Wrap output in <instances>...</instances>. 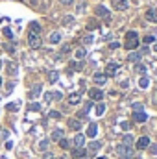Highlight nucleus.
Masks as SVG:
<instances>
[{
	"label": "nucleus",
	"instance_id": "79ce46f5",
	"mask_svg": "<svg viewBox=\"0 0 157 159\" xmlns=\"http://www.w3.org/2000/svg\"><path fill=\"white\" fill-rule=\"evenodd\" d=\"M52 100H54L52 93H46V94H44V102H52Z\"/></svg>",
	"mask_w": 157,
	"mask_h": 159
},
{
	"label": "nucleus",
	"instance_id": "58836bf2",
	"mask_svg": "<svg viewBox=\"0 0 157 159\" xmlns=\"http://www.w3.org/2000/svg\"><path fill=\"white\" fill-rule=\"evenodd\" d=\"M91 109H93V102H87V104H85V107H83V111H85V113H89Z\"/></svg>",
	"mask_w": 157,
	"mask_h": 159
},
{
	"label": "nucleus",
	"instance_id": "bb28decb",
	"mask_svg": "<svg viewBox=\"0 0 157 159\" xmlns=\"http://www.w3.org/2000/svg\"><path fill=\"white\" fill-rule=\"evenodd\" d=\"M57 143H59V146H61L63 150H68V146H70V141H68V139H65V137H63V139H59Z\"/></svg>",
	"mask_w": 157,
	"mask_h": 159
},
{
	"label": "nucleus",
	"instance_id": "de8ad7c7",
	"mask_svg": "<svg viewBox=\"0 0 157 159\" xmlns=\"http://www.w3.org/2000/svg\"><path fill=\"white\" fill-rule=\"evenodd\" d=\"M120 128H122V130H130V122H122Z\"/></svg>",
	"mask_w": 157,
	"mask_h": 159
},
{
	"label": "nucleus",
	"instance_id": "6e6d98bb",
	"mask_svg": "<svg viewBox=\"0 0 157 159\" xmlns=\"http://www.w3.org/2000/svg\"><path fill=\"white\" fill-rule=\"evenodd\" d=\"M98 159H105V157H98Z\"/></svg>",
	"mask_w": 157,
	"mask_h": 159
},
{
	"label": "nucleus",
	"instance_id": "473e14b6",
	"mask_svg": "<svg viewBox=\"0 0 157 159\" xmlns=\"http://www.w3.org/2000/svg\"><path fill=\"white\" fill-rule=\"evenodd\" d=\"M135 70H137L139 74H144V72H146V67H144V65H141V63H137V67H135Z\"/></svg>",
	"mask_w": 157,
	"mask_h": 159
},
{
	"label": "nucleus",
	"instance_id": "f03ea898",
	"mask_svg": "<svg viewBox=\"0 0 157 159\" xmlns=\"http://www.w3.org/2000/svg\"><path fill=\"white\" fill-rule=\"evenodd\" d=\"M117 154L120 156L122 159H130L131 156H133V150L130 148V146H124V144H118L117 146Z\"/></svg>",
	"mask_w": 157,
	"mask_h": 159
},
{
	"label": "nucleus",
	"instance_id": "4c0bfd02",
	"mask_svg": "<svg viewBox=\"0 0 157 159\" xmlns=\"http://www.w3.org/2000/svg\"><path fill=\"white\" fill-rule=\"evenodd\" d=\"M93 43V35H85L83 37V44H91Z\"/></svg>",
	"mask_w": 157,
	"mask_h": 159
},
{
	"label": "nucleus",
	"instance_id": "09e8293b",
	"mask_svg": "<svg viewBox=\"0 0 157 159\" xmlns=\"http://www.w3.org/2000/svg\"><path fill=\"white\" fill-rule=\"evenodd\" d=\"M59 2H61V4H63V6H70V4H72V2H74V0H59Z\"/></svg>",
	"mask_w": 157,
	"mask_h": 159
},
{
	"label": "nucleus",
	"instance_id": "f3484780",
	"mask_svg": "<svg viewBox=\"0 0 157 159\" xmlns=\"http://www.w3.org/2000/svg\"><path fill=\"white\" fill-rule=\"evenodd\" d=\"M80 102H81L80 93H72V94L68 96V104H70V106H76V104H80Z\"/></svg>",
	"mask_w": 157,
	"mask_h": 159
},
{
	"label": "nucleus",
	"instance_id": "5fc2aeb1",
	"mask_svg": "<svg viewBox=\"0 0 157 159\" xmlns=\"http://www.w3.org/2000/svg\"><path fill=\"white\" fill-rule=\"evenodd\" d=\"M0 85H2V78H0Z\"/></svg>",
	"mask_w": 157,
	"mask_h": 159
},
{
	"label": "nucleus",
	"instance_id": "37998d69",
	"mask_svg": "<svg viewBox=\"0 0 157 159\" xmlns=\"http://www.w3.org/2000/svg\"><path fill=\"white\" fill-rule=\"evenodd\" d=\"M7 109H9V111H17L19 106H17V104H7Z\"/></svg>",
	"mask_w": 157,
	"mask_h": 159
},
{
	"label": "nucleus",
	"instance_id": "0eeeda50",
	"mask_svg": "<svg viewBox=\"0 0 157 159\" xmlns=\"http://www.w3.org/2000/svg\"><path fill=\"white\" fill-rule=\"evenodd\" d=\"M102 148V143H98V141H93V143H89V148H85L87 150V154L89 156H94L98 150Z\"/></svg>",
	"mask_w": 157,
	"mask_h": 159
},
{
	"label": "nucleus",
	"instance_id": "f8f14e48",
	"mask_svg": "<svg viewBox=\"0 0 157 159\" xmlns=\"http://www.w3.org/2000/svg\"><path fill=\"white\" fill-rule=\"evenodd\" d=\"M93 80H94V83H96V85H105L107 76H105V74H102V72H96V74L93 76Z\"/></svg>",
	"mask_w": 157,
	"mask_h": 159
},
{
	"label": "nucleus",
	"instance_id": "ea45409f",
	"mask_svg": "<svg viewBox=\"0 0 157 159\" xmlns=\"http://www.w3.org/2000/svg\"><path fill=\"white\" fill-rule=\"evenodd\" d=\"M4 35H6L7 39H13V33H11V30H7V28L4 30Z\"/></svg>",
	"mask_w": 157,
	"mask_h": 159
},
{
	"label": "nucleus",
	"instance_id": "423d86ee",
	"mask_svg": "<svg viewBox=\"0 0 157 159\" xmlns=\"http://www.w3.org/2000/svg\"><path fill=\"white\" fill-rule=\"evenodd\" d=\"M118 69H120L118 63H109V65L105 67V72H104V74H105V76H115V74L118 72Z\"/></svg>",
	"mask_w": 157,
	"mask_h": 159
},
{
	"label": "nucleus",
	"instance_id": "864d4df0",
	"mask_svg": "<svg viewBox=\"0 0 157 159\" xmlns=\"http://www.w3.org/2000/svg\"><path fill=\"white\" fill-rule=\"evenodd\" d=\"M154 50H157V44H155V46H154Z\"/></svg>",
	"mask_w": 157,
	"mask_h": 159
},
{
	"label": "nucleus",
	"instance_id": "aec40b11",
	"mask_svg": "<svg viewBox=\"0 0 157 159\" xmlns=\"http://www.w3.org/2000/svg\"><path fill=\"white\" fill-rule=\"evenodd\" d=\"M41 91H43V87H41V85H35V87H33V89L30 91V94H28V96H30V98L33 100V98H37V96L41 94Z\"/></svg>",
	"mask_w": 157,
	"mask_h": 159
},
{
	"label": "nucleus",
	"instance_id": "4d7b16f0",
	"mask_svg": "<svg viewBox=\"0 0 157 159\" xmlns=\"http://www.w3.org/2000/svg\"><path fill=\"white\" fill-rule=\"evenodd\" d=\"M0 67H2V61H0Z\"/></svg>",
	"mask_w": 157,
	"mask_h": 159
},
{
	"label": "nucleus",
	"instance_id": "b1692460",
	"mask_svg": "<svg viewBox=\"0 0 157 159\" xmlns=\"http://www.w3.org/2000/svg\"><path fill=\"white\" fill-rule=\"evenodd\" d=\"M63 139V130H54L52 132V141H59Z\"/></svg>",
	"mask_w": 157,
	"mask_h": 159
},
{
	"label": "nucleus",
	"instance_id": "ddd939ff",
	"mask_svg": "<svg viewBox=\"0 0 157 159\" xmlns=\"http://www.w3.org/2000/svg\"><path fill=\"white\" fill-rule=\"evenodd\" d=\"M150 146V137H141L139 141H137V148L139 150H146Z\"/></svg>",
	"mask_w": 157,
	"mask_h": 159
},
{
	"label": "nucleus",
	"instance_id": "e433bc0d",
	"mask_svg": "<svg viewBox=\"0 0 157 159\" xmlns=\"http://www.w3.org/2000/svg\"><path fill=\"white\" fill-rule=\"evenodd\" d=\"M154 41H155L154 35H146V37H144V43H146V44H150V43H154Z\"/></svg>",
	"mask_w": 157,
	"mask_h": 159
},
{
	"label": "nucleus",
	"instance_id": "2f4dec72",
	"mask_svg": "<svg viewBox=\"0 0 157 159\" xmlns=\"http://www.w3.org/2000/svg\"><path fill=\"white\" fill-rule=\"evenodd\" d=\"M72 22H74V17H72V15H68V17L63 19V24H65V26H70Z\"/></svg>",
	"mask_w": 157,
	"mask_h": 159
},
{
	"label": "nucleus",
	"instance_id": "7ed1b4c3",
	"mask_svg": "<svg viewBox=\"0 0 157 159\" xmlns=\"http://www.w3.org/2000/svg\"><path fill=\"white\" fill-rule=\"evenodd\" d=\"M28 44L31 48H41V37L37 33H28Z\"/></svg>",
	"mask_w": 157,
	"mask_h": 159
},
{
	"label": "nucleus",
	"instance_id": "39448f33",
	"mask_svg": "<svg viewBox=\"0 0 157 159\" xmlns=\"http://www.w3.org/2000/svg\"><path fill=\"white\" fill-rule=\"evenodd\" d=\"M89 98L91 100H96V102H100V100H104V91L102 89H89Z\"/></svg>",
	"mask_w": 157,
	"mask_h": 159
},
{
	"label": "nucleus",
	"instance_id": "a211bd4d",
	"mask_svg": "<svg viewBox=\"0 0 157 159\" xmlns=\"http://www.w3.org/2000/svg\"><path fill=\"white\" fill-rule=\"evenodd\" d=\"M68 128L74 130V132H78V130L81 128V120H78V119H70V120H68Z\"/></svg>",
	"mask_w": 157,
	"mask_h": 159
},
{
	"label": "nucleus",
	"instance_id": "cd10ccee",
	"mask_svg": "<svg viewBox=\"0 0 157 159\" xmlns=\"http://www.w3.org/2000/svg\"><path fill=\"white\" fill-rule=\"evenodd\" d=\"M48 144H50V141H48V139H43V141L39 143V150H41V152H46V150H48Z\"/></svg>",
	"mask_w": 157,
	"mask_h": 159
},
{
	"label": "nucleus",
	"instance_id": "603ef678",
	"mask_svg": "<svg viewBox=\"0 0 157 159\" xmlns=\"http://www.w3.org/2000/svg\"><path fill=\"white\" fill-rule=\"evenodd\" d=\"M61 159H72V157H61Z\"/></svg>",
	"mask_w": 157,
	"mask_h": 159
},
{
	"label": "nucleus",
	"instance_id": "1a4fd4ad",
	"mask_svg": "<svg viewBox=\"0 0 157 159\" xmlns=\"http://www.w3.org/2000/svg\"><path fill=\"white\" fill-rule=\"evenodd\" d=\"M6 72H7L9 76H17V72H19V65H17L15 61H9V63L6 65Z\"/></svg>",
	"mask_w": 157,
	"mask_h": 159
},
{
	"label": "nucleus",
	"instance_id": "9d476101",
	"mask_svg": "<svg viewBox=\"0 0 157 159\" xmlns=\"http://www.w3.org/2000/svg\"><path fill=\"white\" fill-rule=\"evenodd\" d=\"M83 144H85V135L83 133H78L74 137V141H72V146L74 148H83Z\"/></svg>",
	"mask_w": 157,
	"mask_h": 159
},
{
	"label": "nucleus",
	"instance_id": "9b49d317",
	"mask_svg": "<svg viewBox=\"0 0 157 159\" xmlns=\"http://www.w3.org/2000/svg\"><path fill=\"white\" fill-rule=\"evenodd\" d=\"M141 57H143V56H141V52H137V50H133V52L128 54V61H130V63H135V65L141 61Z\"/></svg>",
	"mask_w": 157,
	"mask_h": 159
},
{
	"label": "nucleus",
	"instance_id": "7c9ffc66",
	"mask_svg": "<svg viewBox=\"0 0 157 159\" xmlns=\"http://www.w3.org/2000/svg\"><path fill=\"white\" fill-rule=\"evenodd\" d=\"M70 69H72V70H81L83 65H81L80 61H72V63H70Z\"/></svg>",
	"mask_w": 157,
	"mask_h": 159
},
{
	"label": "nucleus",
	"instance_id": "f257e3e1",
	"mask_svg": "<svg viewBox=\"0 0 157 159\" xmlns=\"http://www.w3.org/2000/svg\"><path fill=\"white\" fill-rule=\"evenodd\" d=\"M130 52H133V50H137V46H139V33L137 31H128L126 33V44H124Z\"/></svg>",
	"mask_w": 157,
	"mask_h": 159
},
{
	"label": "nucleus",
	"instance_id": "a19ab883",
	"mask_svg": "<svg viewBox=\"0 0 157 159\" xmlns=\"http://www.w3.org/2000/svg\"><path fill=\"white\" fill-rule=\"evenodd\" d=\"M52 96H54V100H61V98H63V94H61L59 91H57V93H52Z\"/></svg>",
	"mask_w": 157,
	"mask_h": 159
},
{
	"label": "nucleus",
	"instance_id": "72a5a7b5",
	"mask_svg": "<svg viewBox=\"0 0 157 159\" xmlns=\"http://www.w3.org/2000/svg\"><path fill=\"white\" fill-rule=\"evenodd\" d=\"M28 109H30V111H41V106L33 102V104H30V106H28Z\"/></svg>",
	"mask_w": 157,
	"mask_h": 159
},
{
	"label": "nucleus",
	"instance_id": "20e7f679",
	"mask_svg": "<svg viewBox=\"0 0 157 159\" xmlns=\"http://www.w3.org/2000/svg\"><path fill=\"white\" fill-rule=\"evenodd\" d=\"M111 6L117 9V11H126L130 7V2L128 0H111Z\"/></svg>",
	"mask_w": 157,
	"mask_h": 159
},
{
	"label": "nucleus",
	"instance_id": "4468645a",
	"mask_svg": "<svg viewBox=\"0 0 157 159\" xmlns=\"http://www.w3.org/2000/svg\"><path fill=\"white\" fill-rule=\"evenodd\" d=\"M144 17H146V20H150V22H157V9H155V7L148 9Z\"/></svg>",
	"mask_w": 157,
	"mask_h": 159
},
{
	"label": "nucleus",
	"instance_id": "dca6fc26",
	"mask_svg": "<svg viewBox=\"0 0 157 159\" xmlns=\"http://www.w3.org/2000/svg\"><path fill=\"white\" fill-rule=\"evenodd\" d=\"M96 133H98V126L94 122H91L87 126V137H96Z\"/></svg>",
	"mask_w": 157,
	"mask_h": 159
},
{
	"label": "nucleus",
	"instance_id": "a878e982",
	"mask_svg": "<svg viewBox=\"0 0 157 159\" xmlns=\"http://www.w3.org/2000/svg\"><path fill=\"white\" fill-rule=\"evenodd\" d=\"M148 85H150V80H148L146 76H143V78L139 80V87H141V89H146Z\"/></svg>",
	"mask_w": 157,
	"mask_h": 159
},
{
	"label": "nucleus",
	"instance_id": "c85d7f7f",
	"mask_svg": "<svg viewBox=\"0 0 157 159\" xmlns=\"http://www.w3.org/2000/svg\"><path fill=\"white\" fill-rule=\"evenodd\" d=\"M57 78H59V74H57L56 70L48 74V82H50V83H56V82H57Z\"/></svg>",
	"mask_w": 157,
	"mask_h": 159
},
{
	"label": "nucleus",
	"instance_id": "6ab92c4d",
	"mask_svg": "<svg viewBox=\"0 0 157 159\" xmlns=\"http://www.w3.org/2000/svg\"><path fill=\"white\" fill-rule=\"evenodd\" d=\"M146 119H148V115H146V113H143V111L133 113V120H135V122H146Z\"/></svg>",
	"mask_w": 157,
	"mask_h": 159
},
{
	"label": "nucleus",
	"instance_id": "f704fd0d",
	"mask_svg": "<svg viewBox=\"0 0 157 159\" xmlns=\"http://www.w3.org/2000/svg\"><path fill=\"white\" fill-rule=\"evenodd\" d=\"M131 107H133V113H139V111H143V104H139V102H135Z\"/></svg>",
	"mask_w": 157,
	"mask_h": 159
},
{
	"label": "nucleus",
	"instance_id": "49530a36",
	"mask_svg": "<svg viewBox=\"0 0 157 159\" xmlns=\"http://www.w3.org/2000/svg\"><path fill=\"white\" fill-rule=\"evenodd\" d=\"M68 50H70V46H68V44H65V46H63V48H61V54H67V52H68Z\"/></svg>",
	"mask_w": 157,
	"mask_h": 159
},
{
	"label": "nucleus",
	"instance_id": "c03bdc74",
	"mask_svg": "<svg viewBox=\"0 0 157 159\" xmlns=\"http://www.w3.org/2000/svg\"><path fill=\"white\" fill-rule=\"evenodd\" d=\"M150 152H152L154 156H157V144H150Z\"/></svg>",
	"mask_w": 157,
	"mask_h": 159
},
{
	"label": "nucleus",
	"instance_id": "393cba45",
	"mask_svg": "<svg viewBox=\"0 0 157 159\" xmlns=\"http://www.w3.org/2000/svg\"><path fill=\"white\" fill-rule=\"evenodd\" d=\"M74 56H76V59H83V57L87 56V50H85V48H78Z\"/></svg>",
	"mask_w": 157,
	"mask_h": 159
},
{
	"label": "nucleus",
	"instance_id": "a18cd8bd",
	"mask_svg": "<svg viewBox=\"0 0 157 159\" xmlns=\"http://www.w3.org/2000/svg\"><path fill=\"white\" fill-rule=\"evenodd\" d=\"M118 46H120V44H118V43H117V41H113V43H111V44H109V48H113V50H115V48H118Z\"/></svg>",
	"mask_w": 157,
	"mask_h": 159
},
{
	"label": "nucleus",
	"instance_id": "13d9d810",
	"mask_svg": "<svg viewBox=\"0 0 157 159\" xmlns=\"http://www.w3.org/2000/svg\"><path fill=\"white\" fill-rule=\"evenodd\" d=\"M83 159H87V157H83Z\"/></svg>",
	"mask_w": 157,
	"mask_h": 159
},
{
	"label": "nucleus",
	"instance_id": "c9c22d12",
	"mask_svg": "<svg viewBox=\"0 0 157 159\" xmlns=\"http://www.w3.org/2000/svg\"><path fill=\"white\" fill-rule=\"evenodd\" d=\"M48 117H50V119H61V113H59V111H50Z\"/></svg>",
	"mask_w": 157,
	"mask_h": 159
},
{
	"label": "nucleus",
	"instance_id": "2eb2a0df",
	"mask_svg": "<svg viewBox=\"0 0 157 159\" xmlns=\"http://www.w3.org/2000/svg\"><path fill=\"white\" fill-rule=\"evenodd\" d=\"M85 156H87V150L85 148H72V157L83 159Z\"/></svg>",
	"mask_w": 157,
	"mask_h": 159
},
{
	"label": "nucleus",
	"instance_id": "412c9836",
	"mask_svg": "<svg viewBox=\"0 0 157 159\" xmlns=\"http://www.w3.org/2000/svg\"><path fill=\"white\" fill-rule=\"evenodd\" d=\"M30 33H41V26H39V22H30Z\"/></svg>",
	"mask_w": 157,
	"mask_h": 159
},
{
	"label": "nucleus",
	"instance_id": "3c124183",
	"mask_svg": "<svg viewBox=\"0 0 157 159\" xmlns=\"http://www.w3.org/2000/svg\"><path fill=\"white\" fill-rule=\"evenodd\" d=\"M44 159H56L52 154H48V152H44Z\"/></svg>",
	"mask_w": 157,
	"mask_h": 159
},
{
	"label": "nucleus",
	"instance_id": "8fccbe9b",
	"mask_svg": "<svg viewBox=\"0 0 157 159\" xmlns=\"http://www.w3.org/2000/svg\"><path fill=\"white\" fill-rule=\"evenodd\" d=\"M0 137L6 139V137H7V132H6V130H0Z\"/></svg>",
	"mask_w": 157,
	"mask_h": 159
},
{
	"label": "nucleus",
	"instance_id": "6e6552de",
	"mask_svg": "<svg viewBox=\"0 0 157 159\" xmlns=\"http://www.w3.org/2000/svg\"><path fill=\"white\" fill-rule=\"evenodd\" d=\"M94 13H96L98 17H104V19L109 20V9H107L105 6H96V7H94Z\"/></svg>",
	"mask_w": 157,
	"mask_h": 159
},
{
	"label": "nucleus",
	"instance_id": "5701e85b",
	"mask_svg": "<svg viewBox=\"0 0 157 159\" xmlns=\"http://www.w3.org/2000/svg\"><path fill=\"white\" fill-rule=\"evenodd\" d=\"M122 144H124V146H131V144H133V135L126 133V135H124V139H122Z\"/></svg>",
	"mask_w": 157,
	"mask_h": 159
},
{
	"label": "nucleus",
	"instance_id": "c756f323",
	"mask_svg": "<svg viewBox=\"0 0 157 159\" xmlns=\"http://www.w3.org/2000/svg\"><path fill=\"white\" fill-rule=\"evenodd\" d=\"M104 113H105V104H98V106H96V115L102 117Z\"/></svg>",
	"mask_w": 157,
	"mask_h": 159
},
{
	"label": "nucleus",
	"instance_id": "4be33fe9",
	"mask_svg": "<svg viewBox=\"0 0 157 159\" xmlns=\"http://www.w3.org/2000/svg\"><path fill=\"white\" fill-rule=\"evenodd\" d=\"M59 41H61V33H59V31L50 33V43H52V44H57Z\"/></svg>",
	"mask_w": 157,
	"mask_h": 159
}]
</instances>
